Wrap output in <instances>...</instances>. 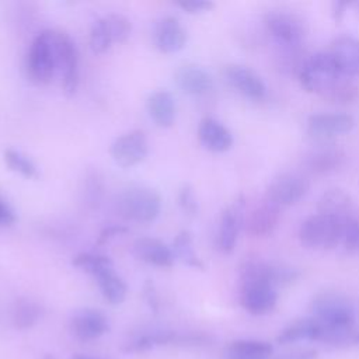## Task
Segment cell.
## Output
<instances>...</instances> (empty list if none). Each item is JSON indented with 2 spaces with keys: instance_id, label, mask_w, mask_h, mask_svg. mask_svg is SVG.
Segmentation results:
<instances>
[{
  "instance_id": "obj_1",
  "label": "cell",
  "mask_w": 359,
  "mask_h": 359,
  "mask_svg": "<svg viewBox=\"0 0 359 359\" xmlns=\"http://www.w3.org/2000/svg\"><path fill=\"white\" fill-rule=\"evenodd\" d=\"M115 206L125 220L150 223L161 210V198L157 191L149 187L132 185L116 196Z\"/></svg>"
},
{
  "instance_id": "obj_2",
  "label": "cell",
  "mask_w": 359,
  "mask_h": 359,
  "mask_svg": "<svg viewBox=\"0 0 359 359\" xmlns=\"http://www.w3.org/2000/svg\"><path fill=\"white\" fill-rule=\"evenodd\" d=\"M345 217L324 213L309 216L299 227V241L307 250H332L341 244Z\"/></svg>"
},
{
  "instance_id": "obj_3",
  "label": "cell",
  "mask_w": 359,
  "mask_h": 359,
  "mask_svg": "<svg viewBox=\"0 0 359 359\" xmlns=\"http://www.w3.org/2000/svg\"><path fill=\"white\" fill-rule=\"evenodd\" d=\"M310 309L313 317L327 327L353 328L355 325V307L341 292L324 290L317 293Z\"/></svg>"
},
{
  "instance_id": "obj_4",
  "label": "cell",
  "mask_w": 359,
  "mask_h": 359,
  "mask_svg": "<svg viewBox=\"0 0 359 359\" xmlns=\"http://www.w3.org/2000/svg\"><path fill=\"white\" fill-rule=\"evenodd\" d=\"M25 70L28 79L35 84H48L56 72V55L53 31H41L29 45Z\"/></svg>"
},
{
  "instance_id": "obj_5",
  "label": "cell",
  "mask_w": 359,
  "mask_h": 359,
  "mask_svg": "<svg viewBox=\"0 0 359 359\" xmlns=\"http://www.w3.org/2000/svg\"><path fill=\"white\" fill-rule=\"evenodd\" d=\"M341 76L330 52H317L306 57L297 79L306 91L321 97Z\"/></svg>"
},
{
  "instance_id": "obj_6",
  "label": "cell",
  "mask_w": 359,
  "mask_h": 359,
  "mask_svg": "<svg viewBox=\"0 0 359 359\" xmlns=\"http://www.w3.org/2000/svg\"><path fill=\"white\" fill-rule=\"evenodd\" d=\"M264 25L280 49H297L306 36V24L296 13L271 10L264 15Z\"/></svg>"
},
{
  "instance_id": "obj_7",
  "label": "cell",
  "mask_w": 359,
  "mask_h": 359,
  "mask_svg": "<svg viewBox=\"0 0 359 359\" xmlns=\"http://www.w3.org/2000/svg\"><path fill=\"white\" fill-rule=\"evenodd\" d=\"M56 70L60 73L62 91L73 97L79 87V50L72 36L63 31H53Z\"/></svg>"
},
{
  "instance_id": "obj_8",
  "label": "cell",
  "mask_w": 359,
  "mask_h": 359,
  "mask_svg": "<svg viewBox=\"0 0 359 359\" xmlns=\"http://www.w3.org/2000/svg\"><path fill=\"white\" fill-rule=\"evenodd\" d=\"M299 271L285 264L265 261L258 257H250L240 265V280L254 279L271 283L272 286L289 285L299 278Z\"/></svg>"
},
{
  "instance_id": "obj_9",
  "label": "cell",
  "mask_w": 359,
  "mask_h": 359,
  "mask_svg": "<svg viewBox=\"0 0 359 359\" xmlns=\"http://www.w3.org/2000/svg\"><path fill=\"white\" fill-rule=\"evenodd\" d=\"M245 219V198L238 195L227 208L222 212L217 234L216 247L223 254H231L237 245L240 231L244 229Z\"/></svg>"
},
{
  "instance_id": "obj_10",
  "label": "cell",
  "mask_w": 359,
  "mask_h": 359,
  "mask_svg": "<svg viewBox=\"0 0 359 359\" xmlns=\"http://www.w3.org/2000/svg\"><path fill=\"white\" fill-rule=\"evenodd\" d=\"M147 153V136L140 129H135L118 136L109 146L112 160L123 168H130L140 164L146 158Z\"/></svg>"
},
{
  "instance_id": "obj_11",
  "label": "cell",
  "mask_w": 359,
  "mask_h": 359,
  "mask_svg": "<svg viewBox=\"0 0 359 359\" xmlns=\"http://www.w3.org/2000/svg\"><path fill=\"white\" fill-rule=\"evenodd\" d=\"M240 304L252 316L271 313L278 303L276 287L262 280H240Z\"/></svg>"
},
{
  "instance_id": "obj_12",
  "label": "cell",
  "mask_w": 359,
  "mask_h": 359,
  "mask_svg": "<svg viewBox=\"0 0 359 359\" xmlns=\"http://www.w3.org/2000/svg\"><path fill=\"white\" fill-rule=\"evenodd\" d=\"M310 189L306 177L297 172H283L275 177L266 188V198L278 206H290L302 201Z\"/></svg>"
},
{
  "instance_id": "obj_13",
  "label": "cell",
  "mask_w": 359,
  "mask_h": 359,
  "mask_svg": "<svg viewBox=\"0 0 359 359\" xmlns=\"http://www.w3.org/2000/svg\"><path fill=\"white\" fill-rule=\"evenodd\" d=\"M69 330L76 339L90 342L101 338L109 331V320L98 309L83 307L72 314Z\"/></svg>"
},
{
  "instance_id": "obj_14",
  "label": "cell",
  "mask_w": 359,
  "mask_h": 359,
  "mask_svg": "<svg viewBox=\"0 0 359 359\" xmlns=\"http://www.w3.org/2000/svg\"><path fill=\"white\" fill-rule=\"evenodd\" d=\"M306 126L310 136L327 140L352 132L355 118L346 112H318L307 118Z\"/></svg>"
},
{
  "instance_id": "obj_15",
  "label": "cell",
  "mask_w": 359,
  "mask_h": 359,
  "mask_svg": "<svg viewBox=\"0 0 359 359\" xmlns=\"http://www.w3.org/2000/svg\"><path fill=\"white\" fill-rule=\"evenodd\" d=\"M280 220V206L269 201L266 196L245 213L244 230L255 238L269 237L278 227Z\"/></svg>"
},
{
  "instance_id": "obj_16",
  "label": "cell",
  "mask_w": 359,
  "mask_h": 359,
  "mask_svg": "<svg viewBox=\"0 0 359 359\" xmlns=\"http://www.w3.org/2000/svg\"><path fill=\"white\" fill-rule=\"evenodd\" d=\"M223 74L226 81L243 97L252 101H261L265 98L266 86L259 74L252 69L233 63L224 67Z\"/></svg>"
},
{
  "instance_id": "obj_17",
  "label": "cell",
  "mask_w": 359,
  "mask_h": 359,
  "mask_svg": "<svg viewBox=\"0 0 359 359\" xmlns=\"http://www.w3.org/2000/svg\"><path fill=\"white\" fill-rule=\"evenodd\" d=\"M187 39V31L175 17H161L153 27V45L161 53H175L181 50Z\"/></svg>"
},
{
  "instance_id": "obj_18",
  "label": "cell",
  "mask_w": 359,
  "mask_h": 359,
  "mask_svg": "<svg viewBox=\"0 0 359 359\" xmlns=\"http://www.w3.org/2000/svg\"><path fill=\"white\" fill-rule=\"evenodd\" d=\"M346 161V153L344 149L335 144H321L310 150L304 158L303 165L307 171L317 175L331 174L339 170Z\"/></svg>"
},
{
  "instance_id": "obj_19",
  "label": "cell",
  "mask_w": 359,
  "mask_h": 359,
  "mask_svg": "<svg viewBox=\"0 0 359 359\" xmlns=\"http://www.w3.org/2000/svg\"><path fill=\"white\" fill-rule=\"evenodd\" d=\"M330 55L344 76L359 77V39L352 35H341L331 43Z\"/></svg>"
},
{
  "instance_id": "obj_20",
  "label": "cell",
  "mask_w": 359,
  "mask_h": 359,
  "mask_svg": "<svg viewBox=\"0 0 359 359\" xmlns=\"http://www.w3.org/2000/svg\"><path fill=\"white\" fill-rule=\"evenodd\" d=\"M174 81L178 88L188 95H203L213 88L212 74L199 65L187 63L174 73Z\"/></svg>"
},
{
  "instance_id": "obj_21",
  "label": "cell",
  "mask_w": 359,
  "mask_h": 359,
  "mask_svg": "<svg viewBox=\"0 0 359 359\" xmlns=\"http://www.w3.org/2000/svg\"><path fill=\"white\" fill-rule=\"evenodd\" d=\"M133 255L150 265L160 268H170L174 264V254L171 247L154 237H139L132 244Z\"/></svg>"
},
{
  "instance_id": "obj_22",
  "label": "cell",
  "mask_w": 359,
  "mask_h": 359,
  "mask_svg": "<svg viewBox=\"0 0 359 359\" xmlns=\"http://www.w3.org/2000/svg\"><path fill=\"white\" fill-rule=\"evenodd\" d=\"M199 143L209 151L223 153L231 149L233 135L231 132L215 118H203L198 126Z\"/></svg>"
},
{
  "instance_id": "obj_23",
  "label": "cell",
  "mask_w": 359,
  "mask_h": 359,
  "mask_svg": "<svg viewBox=\"0 0 359 359\" xmlns=\"http://www.w3.org/2000/svg\"><path fill=\"white\" fill-rule=\"evenodd\" d=\"M273 348L269 342L241 338L229 342L222 353V359H272Z\"/></svg>"
},
{
  "instance_id": "obj_24",
  "label": "cell",
  "mask_w": 359,
  "mask_h": 359,
  "mask_svg": "<svg viewBox=\"0 0 359 359\" xmlns=\"http://www.w3.org/2000/svg\"><path fill=\"white\" fill-rule=\"evenodd\" d=\"M177 334L175 331L171 330H153V331H146L142 334H137L135 337H132L130 339H128L123 346L122 351L125 353H144L149 352L151 349H154L156 346H163V345H174L175 339H177Z\"/></svg>"
},
{
  "instance_id": "obj_25",
  "label": "cell",
  "mask_w": 359,
  "mask_h": 359,
  "mask_svg": "<svg viewBox=\"0 0 359 359\" xmlns=\"http://www.w3.org/2000/svg\"><path fill=\"white\" fill-rule=\"evenodd\" d=\"M146 108L158 128H170L175 121V101L167 90H158L149 95Z\"/></svg>"
},
{
  "instance_id": "obj_26",
  "label": "cell",
  "mask_w": 359,
  "mask_h": 359,
  "mask_svg": "<svg viewBox=\"0 0 359 359\" xmlns=\"http://www.w3.org/2000/svg\"><path fill=\"white\" fill-rule=\"evenodd\" d=\"M317 212L335 217H348L353 215L352 196L342 188H330L318 198Z\"/></svg>"
},
{
  "instance_id": "obj_27",
  "label": "cell",
  "mask_w": 359,
  "mask_h": 359,
  "mask_svg": "<svg viewBox=\"0 0 359 359\" xmlns=\"http://www.w3.org/2000/svg\"><path fill=\"white\" fill-rule=\"evenodd\" d=\"M321 324L314 317L300 318L286 325L278 335L276 341L280 345H289L300 341H318Z\"/></svg>"
},
{
  "instance_id": "obj_28",
  "label": "cell",
  "mask_w": 359,
  "mask_h": 359,
  "mask_svg": "<svg viewBox=\"0 0 359 359\" xmlns=\"http://www.w3.org/2000/svg\"><path fill=\"white\" fill-rule=\"evenodd\" d=\"M43 316V307L34 299L29 297H20L14 302L10 318L11 324L15 330L25 331L36 325Z\"/></svg>"
},
{
  "instance_id": "obj_29",
  "label": "cell",
  "mask_w": 359,
  "mask_h": 359,
  "mask_svg": "<svg viewBox=\"0 0 359 359\" xmlns=\"http://www.w3.org/2000/svg\"><path fill=\"white\" fill-rule=\"evenodd\" d=\"M94 278L97 279V283H98V287H100V292H101L102 297L109 304L118 306L126 299L128 286L123 282V279L119 275L115 273L114 268L102 271L101 273H98Z\"/></svg>"
},
{
  "instance_id": "obj_30",
  "label": "cell",
  "mask_w": 359,
  "mask_h": 359,
  "mask_svg": "<svg viewBox=\"0 0 359 359\" xmlns=\"http://www.w3.org/2000/svg\"><path fill=\"white\" fill-rule=\"evenodd\" d=\"M171 250H172L174 258L180 259L182 264H185L191 268H195V269H201V271L205 269V264L202 262V259L199 258V255L195 251L194 237H192L191 231L181 230L175 236Z\"/></svg>"
},
{
  "instance_id": "obj_31",
  "label": "cell",
  "mask_w": 359,
  "mask_h": 359,
  "mask_svg": "<svg viewBox=\"0 0 359 359\" xmlns=\"http://www.w3.org/2000/svg\"><path fill=\"white\" fill-rule=\"evenodd\" d=\"M321 98L338 104V105H348L353 104L359 100V84L355 81V79H351L348 76H341L323 95Z\"/></svg>"
},
{
  "instance_id": "obj_32",
  "label": "cell",
  "mask_w": 359,
  "mask_h": 359,
  "mask_svg": "<svg viewBox=\"0 0 359 359\" xmlns=\"http://www.w3.org/2000/svg\"><path fill=\"white\" fill-rule=\"evenodd\" d=\"M3 160L6 165L14 171L21 174L27 180H38L39 178V171L34 161L28 158L25 154H22L18 150L14 149H6L3 151Z\"/></svg>"
},
{
  "instance_id": "obj_33",
  "label": "cell",
  "mask_w": 359,
  "mask_h": 359,
  "mask_svg": "<svg viewBox=\"0 0 359 359\" xmlns=\"http://www.w3.org/2000/svg\"><path fill=\"white\" fill-rule=\"evenodd\" d=\"M114 43L108 24L105 21V17L98 18L93 22L88 36V45L94 55H102L105 53L111 45Z\"/></svg>"
},
{
  "instance_id": "obj_34",
  "label": "cell",
  "mask_w": 359,
  "mask_h": 359,
  "mask_svg": "<svg viewBox=\"0 0 359 359\" xmlns=\"http://www.w3.org/2000/svg\"><path fill=\"white\" fill-rule=\"evenodd\" d=\"M72 264L83 271H86L87 273L97 276L98 273H101L102 271L111 269L114 268V264L111 261L109 257L102 255V254H94V252H81L77 254L73 259Z\"/></svg>"
},
{
  "instance_id": "obj_35",
  "label": "cell",
  "mask_w": 359,
  "mask_h": 359,
  "mask_svg": "<svg viewBox=\"0 0 359 359\" xmlns=\"http://www.w3.org/2000/svg\"><path fill=\"white\" fill-rule=\"evenodd\" d=\"M341 245L348 254H359V219L355 215L344 219Z\"/></svg>"
},
{
  "instance_id": "obj_36",
  "label": "cell",
  "mask_w": 359,
  "mask_h": 359,
  "mask_svg": "<svg viewBox=\"0 0 359 359\" xmlns=\"http://www.w3.org/2000/svg\"><path fill=\"white\" fill-rule=\"evenodd\" d=\"M105 21L108 24L112 41L116 43H122L125 42L130 32H132V22L128 17H125L123 14L119 13H111L108 15H105Z\"/></svg>"
},
{
  "instance_id": "obj_37",
  "label": "cell",
  "mask_w": 359,
  "mask_h": 359,
  "mask_svg": "<svg viewBox=\"0 0 359 359\" xmlns=\"http://www.w3.org/2000/svg\"><path fill=\"white\" fill-rule=\"evenodd\" d=\"M178 205L181 208V210L184 212V215H187L188 217L198 216L199 205H198V199L195 196L192 185L182 184V187L180 188V192H178Z\"/></svg>"
},
{
  "instance_id": "obj_38",
  "label": "cell",
  "mask_w": 359,
  "mask_h": 359,
  "mask_svg": "<svg viewBox=\"0 0 359 359\" xmlns=\"http://www.w3.org/2000/svg\"><path fill=\"white\" fill-rule=\"evenodd\" d=\"M84 198H86V203L90 208H97L100 205L101 196H102V178L97 174V172H91L87 175V181H86V188H84Z\"/></svg>"
},
{
  "instance_id": "obj_39",
  "label": "cell",
  "mask_w": 359,
  "mask_h": 359,
  "mask_svg": "<svg viewBox=\"0 0 359 359\" xmlns=\"http://www.w3.org/2000/svg\"><path fill=\"white\" fill-rule=\"evenodd\" d=\"M142 296H143V300H144V303L147 304V307H149L153 313L157 314L158 310H160V297H158V293H157V289H156L153 280L147 279V280L143 283Z\"/></svg>"
},
{
  "instance_id": "obj_40",
  "label": "cell",
  "mask_w": 359,
  "mask_h": 359,
  "mask_svg": "<svg viewBox=\"0 0 359 359\" xmlns=\"http://www.w3.org/2000/svg\"><path fill=\"white\" fill-rule=\"evenodd\" d=\"M175 4L188 14L206 13L215 7V4L209 0H182V1H177Z\"/></svg>"
},
{
  "instance_id": "obj_41",
  "label": "cell",
  "mask_w": 359,
  "mask_h": 359,
  "mask_svg": "<svg viewBox=\"0 0 359 359\" xmlns=\"http://www.w3.org/2000/svg\"><path fill=\"white\" fill-rule=\"evenodd\" d=\"M128 231H129V230H128L125 226H116V224L108 226V227L102 229V231L100 233V236H98V238H97V245H104V244H107L111 238H114V237H116V236H121V234H125V233H128Z\"/></svg>"
},
{
  "instance_id": "obj_42",
  "label": "cell",
  "mask_w": 359,
  "mask_h": 359,
  "mask_svg": "<svg viewBox=\"0 0 359 359\" xmlns=\"http://www.w3.org/2000/svg\"><path fill=\"white\" fill-rule=\"evenodd\" d=\"M318 353L314 349H294V351H289V352H283L276 355L272 359H317Z\"/></svg>"
},
{
  "instance_id": "obj_43",
  "label": "cell",
  "mask_w": 359,
  "mask_h": 359,
  "mask_svg": "<svg viewBox=\"0 0 359 359\" xmlns=\"http://www.w3.org/2000/svg\"><path fill=\"white\" fill-rule=\"evenodd\" d=\"M17 220L14 210L8 206V203L0 196V226H10Z\"/></svg>"
},
{
  "instance_id": "obj_44",
  "label": "cell",
  "mask_w": 359,
  "mask_h": 359,
  "mask_svg": "<svg viewBox=\"0 0 359 359\" xmlns=\"http://www.w3.org/2000/svg\"><path fill=\"white\" fill-rule=\"evenodd\" d=\"M349 6L351 3H346V1H334L331 4V15L335 22H341L345 18Z\"/></svg>"
},
{
  "instance_id": "obj_45",
  "label": "cell",
  "mask_w": 359,
  "mask_h": 359,
  "mask_svg": "<svg viewBox=\"0 0 359 359\" xmlns=\"http://www.w3.org/2000/svg\"><path fill=\"white\" fill-rule=\"evenodd\" d=\"M70 359H107V358H98V356H90V355H83V353H76Z\"/></svg>"
},
{
  "instance_id": "obj_46",
  "label": "cell",
  "mask_w": 359,
  "mask_h": 359,
  "mask_svg": "<svg viewBox=\"0 0 359 359\" xmlns=\"http://www.w3.org/2000/svg\"><path fill=\"white\" fill-rule=\"evenodd\" d=\"M42 359H56V358H55V355H53V353H45Z\"/></svg>"
},
{
  "instance_id": "obj_47",
  "label": "cell",
  "mask_w": 359,
  "mask_h": 359,
  "mask_svg": "<svg viewBox=\"0 0 359 359\" xmlns=\"http://www.w3.org/2000/svg\"><path fill=\"white\" fill-rule=\"evenodd\" d=\"M355 344H358V345H359V331L356 332V337H355Z\"/></svg>"
}]
</instances>
